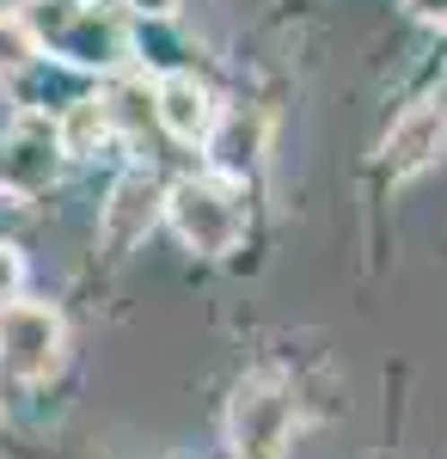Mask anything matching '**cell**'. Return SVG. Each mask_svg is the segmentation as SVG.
<instances>
[{"mask_svg": "<svg viewBox=\"0 0 447 459\" xmlns=\"http://www.w3.org/2000/svg\"><path fill=\"white\" fill-rule=\"evenodd\" d=\"M294 423H301L294 392L282 386L276 374H258V380H245L240 398H233V454L240 459H282Z\"/></svg>", "mask_w": 447, "mask_h": 459, "instance_id": "6da1fadb", "label": "cell"}, {"mask_svg": "<svg viewBox=\"0 0 447 459\" xmlns=\"http://www.w3.org/2000/svg\"><path fill=\"white\" fill-rule=\"evenodd\" d=\"M68 350V331L56 307H37V300H13L0 307V368L19 374V380H49L62 368Z\"/></svg>", "mask_w": 447, "mask_h": 459, "instance_id": "7a4b0ae2", "label": "cell"}, {"mask_svg": "<svg viewBox=\"0 0 447 459\" xmlns=\"http://www.w3.org/2000/svg\"><path fill=\"white\" fill-rule=\"evenodd\" d=\"M166 214H172L178 239L197 246V251H208V257L233 251L240 233H245V209L221 190V184H208V178H184V184H172V190H166Z\"/></svg>", "mask_w": 447, "mask_h": 459, "instance_id": "3957f363", "label": "cell"}, {"mask_svg": "<svg viewBox=\"0 0 447 459\" xmlns=\"http://www.w3.org/2000/svg\"><path fill=\"white\" fill-rule=\"evenodd\" d=\"M442 147H447V99H423V105H411L392 123L380 160H386L392 178H411V172H423V166H435Z\"/></svg>", "mask_w": 447, "mask_h": 459, "instance_id": "277c9868", "label": "cell"}, {"mask_svg": "<svg viewBox=\"0 0 447 459\" xmlns=\"http://www.w3.org/2000/svg\"><path fill=\"white\" fill-rule=\"evenodd\" d=\"M166 214V190L153 184L147 172H129L117 190H110V203H104V246H117V251H129L141 246L147 233H153V221Z\"/></svg>", "mask_w": 447, "mask_h": 459, "instance_id": "5b68a950", "label": "cell"}, {"mask_svg": "<svg viewBox=\"0 0 447 459\" xmlns=\"http://www.w3.org/2000/svg\"><path fill=\"white\" fill-rule=\"evenodd\" d=\"M153 117H160V129H166L172 142H208V129H215V99H208V86L197 74H166V80L153 86Z\"/></svg>", "mask_w": 447, "mask_h": 459, "instance_id": "8992f818", "label": "cell"}, {"mask_svg": "<svg viewBox=\"0 0 447 459\" xmlns=\"http://www.w3.org/2000/svg\"><path fill=\"white\" fill-rule=\"evenodd\" d=\"M56 43L80 68H110L123 56V31H117V19H99V6H74L68 25L56 31Z\"/></svg>", "mask_w": 447, "mask_h": 459, "instance_id": "52a82bcc", "label": "cell"}, {"mask_svg": "<svg viewBox=\"0 0 447 459\" xmlns=\"http://www.w3.org/2000/svg\"><path fill=\"white\" fill-rule=\"evenodd\" d=\"M104 135H110L104 99H74V105L62 110V123H56V147H62V153H99Z\"/></svg>", "mask_w": 447, "mask_h": 459, "instance_id": "ba28073f", "label": "cell"}, {"mask_svg": "<svg viewBox=\"0 0 447 459\" xmlns=\"http://www.w3.org/2000/svg\"><path fill=\"white\" fill-rule=\"evenodd\" d=\"M37 62V31L25 13H0V80L25 74Z\"/></svg>", "mask_w": 447, "mask_h": 459, "instance_id": "9c48e42d", "label": "cell"}, {"mask_svg": "<svg viewBox=\"0 0 447 459\" xmlns=\"http://www.w3.org/2000/svg\"><path fill=\"white\" fill-rule=\"evenodd\" d=\"M19 288H25V257H19V246L0 239V307H13Z\"/></svg>", "mask_w": 447, "mask_h": 459, "instance_id": "30bf717a", "label": "cell"}, {"mask_svg": "<svg viewBox=\"0 0 447 459\" xmlns=\"http://www.w3.org/2000/svg\"><path fill=\"white\" fill-rule=\"evenodd\" d=\"M405 13L423 25H447V0H405Z\"/></svg>", "mask_w": 447, "mask_h": 459, "instance_id": "8fae6325", "label": "cell"}, {"mask_svg": "<svg viewBox=\"0 0 447 459\" xmlns=\"http://www.w3.org/2000/svg\"><path fill=\"white\" fill-rule=\"evenodd\" d=\"M129 13H141V19H172L178 13V0H123Z\"/></svg>", "mask_w": 447, "mask_h": 459, "instance_id": "7c38bea8", "label": "cell"}]
</instances>
